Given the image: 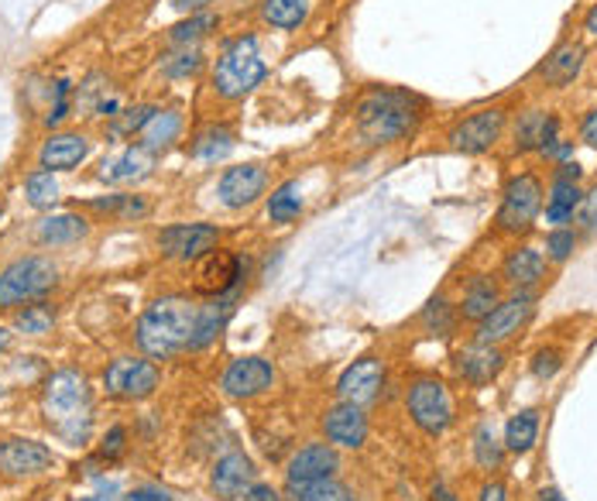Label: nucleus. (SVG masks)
<instances>
[{"label":"nucleus","mask_w":597,"mask_h":501,"mask_svg":"<svg viewBox=\"0 0 597 501\" xmlns=\"http://www.w3.org/2000/svg\"><path fill=\"white\" fill-rule=\"evenodd\" d=\"M430 103L402 86H368L354 103V127L368 145H392L426 121Z\"/></svg>","instance_id":"f257e3e1"},{"label":"nucleus","mask_w":597,"mask_h":501,"mask_svg":"<svg viewBox=\"0 0 597 501\" xmlns=\"http://www.w3.org/2000/svg\"><path fill=\"white\" fill-rule=\"evenodd\" d=\"M199 327V306L186 296H162L155 299L142 319H137V347L145 350L152 361H168V357L193 350Z\"/></svg>","instance_id":"f03ea898"},{"label":"nucleus","mask_w":597,"mask_h":501,"mask_svg":"<svg viewBox=\"0 0 597 501\" xmlns=\"http://www.w3.org/2000/svg\"><path fill=\"white\" fill-rule=\"evenodd\" d=\"M42 416L59 440L73 447L86 443L93 429V388L86 375L73 368L52 371L42 388Z\"/></svg>","instance_id":"7ed1b4c3"},{"label":"nucleus","mask_w":597,"mask_h":501,"mask_svg":"<svg viewBox=\"0 0 597 501\" xmlns=\"http://www.w3.org/2000/svg\"><path fill=\"white\" fill-rule=\"evenodd\" d=\"M268 76V62L261 55V45L255 34H237L230 39L214 65V93L220 100H244L255 93Z\"/></svg>","instance_id":"20e7f679"},{"label":"nucleus","mask_w":597,"mask_h":501,"mask_svg":"<svg viewBox=\"0 0 597 501\" xmlns=\"http://www.w3.org/2000/svg\"><path fill=\"white\" fill-rule=\"evenodd\" d=\"M405 416L423 437L440 440L456 422V399L453 388L440 375H415L405 385Z\"/></svg>","instance_id":"39448f33"},{"label":"nucleus","mask_w":597,"mask_h":501,"mask_svg":"<svg viewBox=\"0 0 597 501\" xmlns=\"http://www.w3.org/2000/svg\"><path fill=\"white\" fill-rule=\"evenodd\" d=\"M546 206V186L536 172H518L512 175L505 190H502V203L495 213V227L505 237H518L529 234L533 224L539 221V213Z\"/></svg>","instance_id":"423d86ee"},{"label":"nucleus","mask_w":597,"mask_h":501,"mask_svg":"<svg viewBox=\"0 0 597 501\" xmlns=\"http://www.w3.org/2000/svg\"><path fill=\"white\" fill-rule=\"evenodd\" d=\"M55 282H59V268L52 258H42V255L18 258L0 272V309L39 303L55 289Z\"/></svg>","instance_id":"0eeeda50"},{"label":"nucleus","mask_w":597,"mask_h":501,"mask_svg":"<svg viewBox=\"0 0 597 501\" xmlns=\"http://www.w3.org/2000/svg\"><path fill=\"white\" fill-rule=\"evenodd\" d=\"M536 303H539L536 293H512V296H505L495 309H491L481 319V324H474V340L477 344H498V347H505L508 340L522 337L525 327H529L533 316H536Z\"/></svg>","instance_id":"6e6552de"},{"label":"nucleus","mask_w":597,"mask_h":501,"mask_svg":"<svg viewBox=\"0 0 597 501\" xmlns=\"http://www.w3.org/2000/svg\"><path fill=\"white\" fill-rule=\"evenodd\" d=\"M158 368L148 357H134V354H124V357H114L103 371V388H107V396L121 399V402H142V399H152L158 391Z\"/></svg>","instance_id":"1a4fd4ad"},{"label":"nucleus","mask_w":597,"mask_h":501,"mask_svg":"<svg viewBox=\"0 0 597 501\" xmlns=\"http://www.w3.org/2000/svg\"><path fill=\"white\" fill-rule=\"evenodd\" d=\"M505 124H508V111L505 106H484V111H474L467 117H461L446 141H450V149L453 152H464V155H484L491 152L502 141L505 134Z\"/></svg>","instance_id":"9d476101"},{"label":"nucleus","mask_w":597,"mask_h":501,"mask_svg":"<svg viewBox=\"0 0 597 501\" xmlns=\"http://www.w3.org/2000/svg\"><path fill=\"white\" fill-rule=\"evenodd\" d=\"M220 388H224L227 399H237V402L258 399L275 388V365L258 354L234 357V361L227 365V371L220 375Z\"/></svg>","instance_id":"9b49d317"},{"label":"nucleus","mask_w":597,"mask_h":501,"mask_svg":"<svg viewBox=\"0 0 597 501\" xmlns=\"http://www.w3.org/2000/svg\"><path fill=\"white\" fill-rule=\"evenodd\" d=\"M384 381H389V368H384V357H358L354 365H347L343 375L337 378V399L354 402V406H371L381 399Z\"/></svg>","instance_id":"f8f14e48"},{"label":"nucleus","mask_w":597,"mask_h":501,"mask_svg":"<svg viewBox=\"0 0 597 501\" xmlns=\"http://www.w3.org/2000/svg\"><path fill=\"white\" fill-rule=\"evenodd\" d=\"M244 278V262L240 255H234V250H224V247H214L209 255H203L196 262V272H193V289L199 296H209V299H217V296H227L234 293L237 285Z\"/></svg>","instance_id":"ddd939ff"},{"label":"nucleus","mask_w":597,"mask_h":501,"mask_svg":"<svg viewBox=\"0 0 597 501\" xmlns=\"http://www.w3.org/2000/svg\"><path fill=\"white\" fill-rule=\"evenodd\" d=\"M220 244V227L214 224H172L158 234V250L168 262H199Z\"/></svg>","instance_id":"4468645a"},{"label":"nucleus","mask_w":597,"mask_h":501,"mask_svg":"<svg viewBox=\"0 0 597 501\" xmlns=\"http://www.w3.org/2000/svg\"><path fill=\"white\" fill-rule=\"evenodd\" d=\"M340 474V453L333 443H306L286 460V491L306 488Z\"/></svg>","instance_id":"2eb2a0df"},{"label":"nucleus","mask_w":597,"mask_h":501,"mask_svg":"<svg viewBox=\"0 0 597 501\" xmlns=\"http://www.w3.org/2000/svg\"><path fill=\"white\" fill-rule=\"evenodd\" d=\"M505 365H508V354L498 344L471 340V344H464L461 350L453 354V375L461 378L464 385H471V388H484L491 381H498Z\"/></svg>","instance_id":"dca6fc26"},{"label":"nucleus","mask_w":597,"mask_h":501,"mask_svg":"<svg viewBox=\"0 0 597 501\" xmlns=\"http://www.w3.org/2000/svg\"><path fill=\"white\" fill-rule=\"evenodd\" d=\"M320 426H323L327 443H333L337 450H361L368 443V433H371V422H368L364 409L354 406V402L330 406L323 412Z\"/></svg>","instance_id":"f3484780"},{"label":"nucleus","mask_w":597,"mask_h":501,"mask_svg":"<svg viewBox=\"0 0 597 501\" xmlns=\"http://www.w3.org/2000/svg\"><path fill=\"white\" fill-rule=\"evenodd\" d=\"M52 463H55V453L39 440L8 437L0 443V474L4 478H34V474L49 471Z\"/></svg>","instance_id":"a211bd4d"},{"label":"nucleus","mask_w":597,"mask_h":501,"mask_svg":"<svg viewBox=\"0 0 597 501\" xmlns=\"http://www.w3.org/2000/svg\"><path fill=\"white\" fill-rule=\"evenodd\" d=\"M268 190V168L265 165H234L220 175V183H217V196L227 209H244V206H251L265 196Z\"/></svg>","instance_id":"6ab92c4d"},{"label":"nucleus","mask_w":597,"mask_h":501,"mask_svg":"<svg viewBox=\"0 0 597 501\" xmlns=\"http://www.w3.org/2000/svg\"><path fill=\"white\" fill-rule=\"evenodd\" d=\"M546 272H549V262L533 244H515L502 262V282L512 293H536L546 282Z\"/></svg>","instance_id":"aec40b11"},{"label":"nucleus","mask_w":597,"mask_h":501,"mask_svg":"<svg viewBox=\"0 0 597 501\" xmlns=\"http://www.w3.org/2000/svg\"><path fill=\"white\" fill-rule=\"evenodd\" d=\"M255 481H258V468H255V460L244 453V450L224 453V457L214 463V471H209V491H214L220 501H237V498H244V491H248Z\"/></svg>","instance_id":"412c9836"},{"label":"nucleus","mask_w":597,"mask_h":501,"mask_svg":"<svg viewBox=\"0 0 597 501\" xmlns=\"http://www.w3.org/2000/svg\"><path fill=\"white\" fill-rule=\"evenodd\" d=\"M502 282L495 275H471L464 282V293L456 299V313H461V324H481V319L502 303Z\"/></svg>","instance_id":"4be33fe9"},{"label":"nucleus","mask_w":597,"mask_h":501,"mask_svg":"<svg viewBox=\"0 0 597 501\" xmlns=\"http://www.w3.org/2000/svg\"><path fill=\"white\" fill-rule=\"evenodd\" d=\"M559 141V117L549 111H525L515 121V152L546 155Z\"/></svg>","instance_id":"5701e85b"},{"label":"nucleus","mask_w":597,"mask_h":501,"mask_svg":"<svg viewBox=\"0 0 597 501\" xmlns=\"http://www.w3.org/2000/svg\"><path fill=\"white\" fill-rule=\"evenodd\" d=\"M584 62H587V49L580 42H564L543 59V65L536 69V76L553 90H564L584 73Z\"/></svg>","instance_id":"b1692460"},{"label":"nucleus","mask_w":597,"mask_h":501,"mask_svg":"<svg viewBox=\"0 0 597 501\" xmlns=\"http://www.w3.org/2000/svg\"><path fill=\"white\" fill-rule=\"evenodd\" d=\"M86 155H90V141L83 134L62 131V134H52L42 145L39 165L49 172H69V168H76Z\"/></svg>","instance_id":"393cba45"},{"label":"nucleus","mask_w":597,"mask_h":501,"mask_svg":"<svg viewBox=\"0 0 597 501\" xmlns=\"http://www.w3.org/2000/svg\"><path fill=\"white\" fill-rule=\"evenodd\" d=\"M580 196H584V190H580L577 178L553 175L549 196H546V224H553V227H567V224L577 217Z\"/></svg>","instance_id":"a878e982"},{"label":"nucleus","mask_w":597,"mask_h":501,"mask_svg":"<svg viewBox=\"0 0 597 501\" xmlns=\"http://www.w3.org/2000/svg\"><path fill=\"white\" fill-rule=\"evenodd\" d=\"M539 429H543V412H539V409H518V412L508 416V422H505L502 443H505L508 453L522 457V453H529V450L539 443Z\"/></svg>","instance_id":"bb28decb"},{"label":"nucleus","mask_w":597,"mask_h":501,"mask_svg":"<svg viewBox=\"0 0 597 501\" xmlns=\"http://www.w3.org/2000/svg\"><path fill=\"white\" fill-rule=\"evenodd\" d=\"M234 306H237V289L227 293V296H217V299H209L206 306H199V327H196V340H193V350L206 347V344H214L224 327L230 324V316H234Z\"/></svg>","instance_id":"cd10ccee"},{"label":"nucleus","mask_w":597,"mask_h":501,"mask_svg":"<svg viewBox=\"0 0 597 501\" xmlns=\"http://www.w3.org/2000/svg\"><path fill=\"white\" fill-rule=\"evenodd\" d=\"M155 165V155L142 145H134L127 152H121L117 159L103 162L100 165V178H107V183H134V178H145Z\"/></svg>","instance_id":"c85d7f7f"},{"label":"nucleus","mask_w":597,"mask_h":501,"mask_svg":"<svg viewBox=\"0 0 597 501\" xmlns=\"http://www.w3.org/2000/svg\"><path fill=\"white\" fill-rule=\"evenodd\" d=\"M505 453H508V450H505V443L498 440L495 426H491V422H477L474 437H471V457H474V463H477V471H484L487 478L498 474L502 463H505Z\"/></svg>","instance_id":"c756f323"},{"label":"nucleus","mask_w":597,"mask_h":501,"mask_svg":"<svg viewBox=\"0 0 597 501\" xmlns=\"http://www.w3.org/2000/svg\"><path fill=\"white\" fill-rule=\"evenodd\" d=\"M419 327H423L426 337H436V340H446L456 334L461 327V313H456V303H450L446 296H433L423 313H419Z\"/></svg>","instance_id":"7c9ffc66"},{"label":"nucleus","mask_w":597,"mask_h":501,"mask_svg":"<svg viewBox=\"0 0 597 501\" xmlns=\"http://www.w3.org/2000/svg\"><path fill=\"white\" fill-rule=\"evenodd\" d=\"M90 234V224L80 217V213H52V217H45L39 224V241L42 244H76Z\"/></svg>","instance_id":"2f4dec72"},{"label":"nucleus","mask_w":597,"mask_h":501,"mask_svg":"<svg viewBox=\"0 0 597 501\" xmlns=\"http://www.w3.org/2000/svg\"><path fill=\"white\" fill-rule=\"evenodd\" d=\"M261 21L275 31H296L309 18V0H261Z\"/></svg>","instance_id":"473e14b6"},{"label":"nucleus","mask_w":597,"mask_h":501,"mask_svg":"<svg viewBox=\"0 0 597 501\" xmlns=\"http://www.w3.org/2000/svg\"><path fill=\"white\" fill-rule=\"evenodd\" d=\"M179 131H183V114L179 111H158L148 121V127L142 131V149L158 155V152H165L172 145L175 137H179Z\"/></svg>","instance_id":"72a5a7b5"},{"label":"nucleus","mask_w":597,"mask_h":501,"mask_svg":"<svg viewBox=\"0 0 597 501\" xmlns=\"http://www.w3.org/2000/svg\"><path fill=\"white\" fill-rule=\"evenodd\" d=\"M230 149H234V131L224 127V124H209L206 131H199V134L193 137L189 155H193V159H203V162H217V159H224Z\"/></svg>","instance_id":"f704fd0d"},{"label":"nucleus","mask_w":597,"mask_h":501,"mask_svg":"<svg viewBox=\"0 0 597 501\" xmlns=\"http://www.w3.org/2000/svg\"><path fill=\"white\" fill-rule=\"evenodd\" d=\"M302 190H299V183H282L278 190H271V196H268V221L271 224H292L299 213H302Z\"/></svg>","instance_id":"c9c22d12"},{"label":"nucleus","mask_w":597,"mask_h":501,"mask_svg":"<svg viewBox=\"0 0 597 501\" xmlns=\"http://www.w3.org/2000/svg\"><path fill=\"white\" fill-rule=\"evenodd\" d=\"M55 327V309L45 303H34L14 313V330L24 337H45Z\"/></svg>","instance_id":"e433bc0d"},{"label":"nucleus","mask_w":597,"mask_h":501,"mask_svg":"<svg viewBox=\"0 0 597 501\" xmlns=\"http://www.w3.org/2000/svg\"><path fill=\"white\" fill-rule=\"evenodd\" d=\"M292 501H358V494L350 491L340 478H327V481H316L306 488H292L289 491Z\"/></svg>","instance_id":"4c0bfd02"},{"label":"nucleus","mask_w":597,"mask_h":501,"mask_svg":"<svg viewBox=\"0 0 597 501\" xmlns=\"http://www.w3.org/2000/svg\"><path fill=\"white\" fill-rule=\"evenodd\" d=\"M155 114H158V106H152V103H142V106H127V111H117L114 121H111V134H114V137L142 134Z\"/></svg>","instance_id":"58836bf2"},{"label":"nucleus","mask_w":597,"mask_h":501,"mask_svg":"<svg viewBox=\"0 0 597 501\" xmlns=\"http://www.w3.org/2000/svg\"><path fill=\"white\" fill-rule=\"evenodd\" d=\"M24 193H28V203H31L34 209H49V206L59 200V183H55V175H52L49 168H39V172L28 175Z\"/></svg>","instance_id":"ea45409f"},{"label":"nucleus","mask_w":597,"mask_h":501,"mask_svg":"<svg viewBox=\"0 0 597 501\" xmlns=\"http://www.w3.org/2000/svg\"><path fill=\"white\" fill-rule=\"evenodd\" d=\"M577 244H580V237H577L574 227H553V231L546 234V262H553V265L570 262L574 250H577Z\"/></svg>","instance_id":"a19ab883"},{"label":"nucleus","mask_w":597,"mask_h":501,"mask_svg":"<svg viewBox=\"0 0 597 501\" xmlns=\"http://www.w3.org/2000/svg\"><path fill=\"white\" fill-rule=\"evenodd\" d=\"M217 24H220L217 14H189V21H183V24L172 28L168 39H172L175 45H189V42H199L203 34H209Z\"/></svg>","instance_id":"79ce46f5"},{"label":"nucleus","mask_w":597,"mask_h":501,"mask_svg":"<svg viewBox=\"0 0 597 501\" xmlns=\"http://www.w3.org/2000/svg\"><path fill=\"white\" fill-rule=\"evenodd\" d=\"M90 206L96 213H114V217H145V213H148V203L142 196H127V193H117V196H107V200H93Z\"/></svg>","instance_id":"37998d69"},{"label":"nucleus","mask_w":597,"mask_h":501,"mask_svg":"<svg viewBox=\"0 0 597 501\" xmlns=\"http://www.w3.org/2000/svg\"><path fill=\"white\" fill-rule=\"evenodd\" d=\"M533 375L539 378V381H553L559 371H564V350L559 347H539L536 354H533Z\"/></svg>","instance_id":"c03bdc74"},{"label":"nucleus","mask_w":597,"mask_h":501,"mask_svg":"<svg viewBox=\"0 0 597 501\" xmlns=\"http://www.w3.org/2000/svg\"><path fill=\"white\" fill-rule=\"evenodd\" d=\"M577 224L580 231L587 234H597V183L580 196V206H577Z\"/></svg>","instance_id":"a18cd8bd"},{"label":"nucleus","mask_w":597,"mask_h":501,"mask_svg":"<svg viewBox=\"0 0 597 501\" xmlns=\"http://www.w3.org/2000/svg\"><path fill=\"white\" fill-rule=\"evenodd\" d=\"M69 93H73V86H69L65 80H59L55 86H52V106H49V114H45V127H52V124H59L65 114H69Z\"/></svg>","instance_id":"49530a36"},{"label":"nucleus","mask_w":597,"mask_h":501,"mask_svg":"<svg viewBox=\"0 0 597 501\" xmlns=\"http://www.w3.org/2000/svg\"><path fill=\"white\" fill-rule=\"evenodd\" d=\"M199 65H203L199 52L186 45L179 55H175V62H165V73H168V76H189V73H196Z\"/></svg>","instance_id":"de8ad7c7"},{"label":"nucleus","mask_w":597,"mask_h":501,"mask_svg":"<svg viewBox=\"0 0 597 501\" xmlns=\"http://www.w3.org/2000/svg\"><path fill=\"white\" fill-rule=\"evenodd\" d=\"M124 443H127V429H124V426H114L111 433L103 437V443H100V457H107V460L121 457V453H124Z\"/></svg>","instance_id":"09e8293b"},{"label":"nucleus","mask_w":597,"mask_h":501,"mask_svg":"<svg viewBox=\"0 0 597 501\" xmlns=\"http://www.w3.org/2000/svg\"><path fill=\"white\" fill-rule=\"evenodd\" d=\"M474 501H508V484L502 478H484Z\"/></svg>","instance_id":"8fccbe9b"},{"label":"nucleus","mask_w":597,"mask_h":501,"mask_svg":"<svg viewBox=\"0 0 597 501\" xmlns=\"http://www.w3.org/2000/svg\"><path fill=\"white\" fill-rule=\"evenodd\" d=\"M244 501H286V498H282V491H278V488H271L265 481H255L248 491H244Z\"/></svg>","instance_id":"3c124183"},{"label":"nucleus","mask_w":597,"mask_h":501,"mask_svg":"<svg viewBox=\"0 0 597 501\" xmlns=\"http://www.w3.org/2000/svg\"><path fill=\"white\" fill-rule=\"evenodd\" d=\"M580 141H584V145H590V149L597 152V106H594V111H587V114L580 117Z\"/></svg>","instance_id":"603ef678"},{"label":"nucleus","mask_w":597,"mask_h":501,"mask_svg":"<svg viewBox=\"0 0 597 501\" xmlns=\"http://www.w3.org/2000/svg\"><path fill=\"white\" fill-rule=\"evenodd\" d=\"M175 11H186V14H203L209 4H217V0H168Z\"/></svg>","instance_id":"864d4df0"},{"label":"nucleus","mask_w":597,"mask_h":501,"mask_svg":"<svg viewBox=\"0 0 597 501\" xmlns=\"http://www.w3.org/2000/svg\"><path fill=\"white\" fill-rule=\"evenodd\" d=\"M546 159H556L559 165H564V162H570V159H574V141H564V137H559L556 145L546 152Z\"/></svg>","instance_id":"5fc2aeb1"},{"label":"nucleus","mask_w":597,"mask_h":501,"mask_svg":"<svg viewBox=\"0 0 597 501\" xmlns=\"http://www.w3.org/2000/svg\"><path fill=\"white\" fill-rule=\"evenodd\" d=\"M430 501H456V491H453V488L440 478V481L430 488Z\"/></svg>","instance_id":"6e6d98bb"},{"label":"nucleus","mask_w":597,"mask_h":501,"mask_svg":"<svg viewBox=\"0 0 597 501\" xmlns=\"http://www.w3.org/2000/svg\"><path fill=\"white\" fill-rule=\"evenodd\" d=\"M131 501H172V498L165 491H158V488H137L131 494Z\"/></svg>","instance_id":"4d7b16f0"},{"label":"nucleus","mask_w":597,"mask_h":501,"mask_svg":"<svg viewBox=\"0 0 597 501\" xmlns=\"http://www.w3.org/2000/svg\"><path fill=\"white\" fill-rule=\"evenodd\" d=\"M536 501H567V498L559 494V488H553V484H543V488L536 491Z\"/></svg>","instance_id":"13d9d810"},{"label":"nucleus","mask_w":597,"mask_h":501,"mask_svg":"<svg viewBox=\"0 0 597 501\" xmlns=\"http://www.w3.org/2000/svg\"><path fill=\"white\" fill-rule=\"evenodd\" d=\"M584 31L597 39V4H590V11L584 14Z\"/></svg>","instance_id":"bf43d9fd"},{"label":"nucleus","mask_w":597,"mask_h":501,"mask_svg":"<svg viewBox=\"0 0 597 501\" xmlns=\"http://www.w3.org/2000/svg\"><path fill=\"white\" fill-rule=\"evenodd\" d=\"M8 347H11V334H8L4 327H0V354H4Z\"/></svg>","instance_id":"052dcab7"},{"label":"nucleus","mask_w":597,"mask_h":501,"mask_svg":"<svg viewBox=\"0 0 597 501\" xmlns=\"http://www.w3.org/2000/svg\"><path fill=\"white\" fill-rule=\"evenodd\" d=\"M0 209H4V196H0Z\"/></svg>","instance_id":"680f3d73"},{"label":"nucleus","mask_w":597,"mask_h":501,"mask_svg":"<svg viewBox=\"0 0 597 501\" xmlns=\"http://www.w3.org/2000/svg\"><path fill=\"white\" fill-rule=\"evenodd\" d=\"M86 501H100V498H86Z\"/></svg>","instance_id":"e2e57ef3"}]
</instances>
